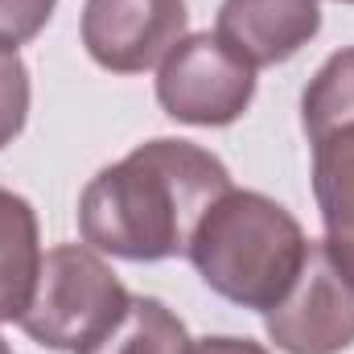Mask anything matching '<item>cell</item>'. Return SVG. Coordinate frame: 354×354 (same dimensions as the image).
<instances>
[{
	"label": "cell",
	"instance_id": "cell-1",
	"mask_svg": "<svg viewBox=\"0 0 354 354\" xmlns=\"http://www.w3.org/2000/svg\"><path fill=\"white\" fill-rule=\"evenodd\" d=\"M231 189V169L202 145L157 136L99 169L79 194V235L99 256L157 264L185 256L198 218Z\"/></svg>",
	"mask_w": 354,
	"mask_h": 354
},
{
	"label": "cell",
	"instance_id": "cell-2",
	"mask_svg": "<svg viewBox=\"0 0 354 354\" xmlns=\"http://www.w3.org/2000/svg\"><path fill=\"white\" fill-rule=\"evenodd\" d=\"M185 256L210 292L239 309L268 313L301 276L309 239L276 198L231 185L198 218Z\"/></svg>",
	"mask_w": 354,
	"mask_h": 354
},
{
	"label": "cell",
	"instance_id": "cell-3",
	"mask_svg": "<svg viewBox=\"0 0 354 354\" xmlns=\"http://www.w3.org/2000/svg\"><path fill=\"white\" fill-rule=\"evenodd\" d=\"M132 292L87 243H58L41 256L37 288L21 313V330L46 351L83 354L128 309Z\"/></svg>",
	"mask_w": 354,
	"mask_h": 354
},
{
	"label": "cell",
	"instance_id": "cell-4",
	"mask_svg": "<svg viewBox=\"0 0 354 354\" xmlns=\"http://www.w3.org/2000/svg\"><path fill=\"white\" fill-rule=\"evenodd\" d=\"M256 99V66L218 33H185L161 58L157 103L189 128H227Z\"/></svg>",
	"mask_w": 354,
	"mask_h": 354
},
{
	"label": "cell",
	"instance_id": "cell-5",
	"mask_svg": "<svg viewBox=\"0 0 354 354\" xmlns=\"http://www.w3.org/2000/svg\"><path fill=\"white\" fill-rule=\"evenodd\" d=\"M264 330L284 354H342L354 346V276L322 239H309L301 276L264 313Z\"/></svg>",
	"mask_w": 354,
	"mask_h": 354
},
{
	"label": "cell",
	"instance_id": "cell-6",
	"mask_svg": "<svg viewBox=\"0 0 354 354\" xmlns=\"http://www.w3.org/2000/svg\"><path fill=\"white\" fill-rule=\"evenodd\" d=\"M189 29L185 0H87L83 46L91 62L111 75L153 71Z\"/></svg>",
	"mask_w": 354,
	"mask_h": 354
},
{
	"label": "cell",
	"instance_id": "cell-7",
	"mask_svg": "<svg viewBox=\"0 0 354 354\" xmlns=\"http://www.w3.org/2000/svg\"><path fill=\"white\" fill-rule=\"evenodd\" d=\"M322 29L317 0H223L214 33L256 71L297 58Z\"/></svg>",
	"mask_w": 354,
	"mask_h": 354
},
{
	"label": "cell",
	"instance_id": "cell-8",
	"mask_svg": "<svg viewBox=\"0 0 354 354\" xmlns=\"http://www.w3.org/2000/svg\"><path fill=\"white\" fill-rule=\"evenodd\" d=\"M313 198L326 248L354 276V124L313 145Z\"/></svg>",
	"mask_w": 354,
	"mask_h": 354
},
{
	"label": "cell",
	"instance_id": "cell-9",
	"mask_svg": "<svg viewBox=\"0 0 354 354\" xmlns=\"http://www.w3.org/2000/svg\"><path fill=\"white\" fill-rule=\"evenodd\" d=\"M41 272V231L29 198L0 185V322H21Z\"/></svg>",
	"mask_w": 354,
	"mask_h": 354
},
{
	"label": "cell",
	"instance_id": "cell-10",
	"mask_svg": "<svg viewBox=\"0 0 354 354\" xmlns=\"http://www.w3.org/2000/svg\"><path fill=\"white\" fill-rule=\"evenodd\" d=\"M189 330L157 297H132L124 317L83 354H189Z\"/></svg>",
	"mask_w": 354,
	"mask_h": 354
},
{
	"label": "cell",
	"instance_id": "cell-11",
	"mask_svg": "<svg viewBox=\"0 0 354 354\" xmlns=\"http://www.w3.org/2000/svg\"><path fill=\"white\" fill-rule=\"evenodd\" d=\"M354 124V46L334 50L301 95V128L309 145Z\"/></svg>",
	"mask_w": 354,
	"mask_h": 354
},
{
	"label": "cell",
	"instance_id": "cell-12",
	"mask_svg": "<svg viewBox=\"0 0 354 354\" xmlns=\"http://www.w3.org/2000/svg\"><path fill=\"white\" fill-rule=\"evenodd\" d=\"M29 120V66L17 50H0V149H8Z\"/></svg>",
	"mask_w": 354,
	"mask_h": 354
},
{
	"label": "cell",
	"instance_id": "cell-13",
	"mask_svg": "<svg viewBox=\"0 0 354 354\" xmlns=\"http://www.w3.org/2000/svg\"><path fill=\"white\" fill-rule=\"evenodd\" d=\"M54 8L58 0H0V50H17L33 41L50 25Z\"/></svg>",
	"mask_w": 354,
	"mask_h": 354
},
{
	"label": "cell",
	"instance_id": "cell-14",
	"mask_svg": "<svg viewBox=\"0 0 354 354\" xmlns=\"http://www.w3.org/2000/svg\"><path fill=\"white\" fill-rule=\"evenodd\" d=\"M189 354H272L264 342H252V338H231V334H214V338H202L194 342Z\"/></svg>",
	"mask_w": 354,
	"mask_h": 354
},
{
	"label": "cell",
	"instance_id": "cell-15",
	"mask_svg": "<svg viewBox=\"0 0 354 354\" xmlns=\"http://www.w3.org/2000/svg\"><path fill=\"white\" fill-rule=\"evenodd\" d=\"M0 354H12V346H8V342H4V338H0Z\"/></svg>",
	"mask_w": 354,
	"mask_h": 354
},
{
	"label": "cell",
	"instance_id": "cell-16",
	"mask_svg": "<svg viewBox=\"0 0 354 354\" xmlns=\"http://www.w3.org/2000/svg\"><path fill=\"white\" fill-rule=\"evenodd\" d=\"M338 4H354V0H338Z\"/></svg>",
	"mask_w": 354,
	"mask_h": 354
}]
</instances>
